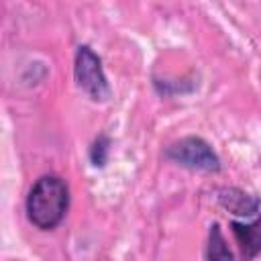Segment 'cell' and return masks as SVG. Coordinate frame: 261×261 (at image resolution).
Listing matches in <instances>:
<instances>
[{
	"mask_svg": "<svg viewBox=\"0 0 261 261\" xmlns=\"http://www.w3.org/2000/svg\"><path fill=\"white\" fill-rule=\"evenodd\" d=\"M69 208V188L59 175H41L27 196V216L41 228H55Z\"/></svg>",
	"mask_w": 261,
	"mask_h": 261,
	"instance_id": "1",
	"label": "cell"
},
{
	"mask_svg": "<svg viewBox=\"0 0 261 261\" xmlns=\"http://www.w3.org/2000/svg\"><path fill=\"white\" fill-rule=\"evenodd\" d=\"M165 157L181 167L196 169V171H218L220 159L216 151L200 137H184L175 143H171L165 149Z\"/></svg>",
	"mask_w": 261,
	"mask_h": 261,
	"instance_id": "2",
	"label": "cell"
},
{
	"mask_svg": "<svg viewBox=\"0 0 261 261\" xmlns=\"http://www.w3.org/2000/svg\"><path fill=\"white\" fill-rule=\"evenodd\" d=\"M75 84L96 102H104L110 98V86L102 69L100 57L86 45L77 47L75 65H73Z\"/></svg>",
	"mask_w": 261,
	"mask_h": 261,
	"instance_id": "3",
	"label": "cell"
},
{
	"mask_svg": "<svg viewBox=\"0 0 261 261\" xmlns=\"http://www.w3.org/2000/svg\"><path fill=\"white\" fill-rule=\"evenodd\" d=\"M230 230L243 261H253L261 253V216L253 222H230Z\"/></svg>",
	"mask_w": 261,
	"mask_h": 261,
	"instance_id": "4",
	"label": "cell"
},
{
	"mask_svg": "<svg viewBox=\"0 0 261 261\" xmlns=\"http://www.w3.org/2000/svg\"><path fill=\"white\" fill-rule=\"evenodd\" d=\"M218 202L224 210L237 214V216H255L261 208V200L253 194H247L239 188H222L218 192Z\"/></svg>",
	"mask_w": 261,
	"mask_h": 261,
	"instance_id": "5",
	"label": "cell"
},
{
	"mask_svg": "<svg viewBox=\"0 0 261 261\" xmlns=\"http://www.w3.org/2000/svg\"><path fill=\"white\" fill-rule=\"evenodd\" d=\"M206 259L208 261H234L232 253L222 237L220 226L214 222L208 230V245H206Z\"/></svg>",
	"mask_w": 261,
	"mask_h": 261,
	"instance_id": "6",
	"label": "cell"
},
{
	"mask_svg": "<svg viewBox=\"0 0 261 261\" xmlns=\"http://www.w3.org/2000/svg\"><path fill=\"white\" fill-rule=\"evenodd\" d=\"M110 139L106 137V135H100L94 143H92V147H90V161H92V165L94 167H104L106 165V161H108V153H110Z\"/></svg>",
	"mask_w": 261,
	"mask_h": 261,
	"instance_id": "7",
	"label": "cell"
}]
</instances>
